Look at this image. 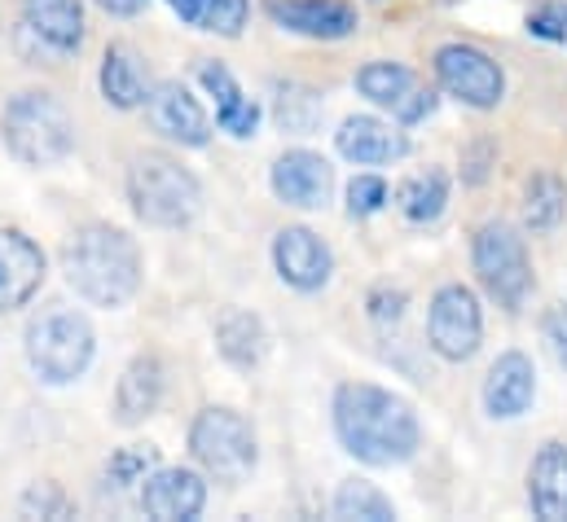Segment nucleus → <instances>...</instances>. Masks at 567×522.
<instances>
[{
  "instance_id": "20",
  "label": "nucleus",
  "mask_w": 567,
  "mask_h": 522,
  "mask_svg": "<svg viewBox=\"0 0 567 522\" xmlns=\"http://www.w3.org/2000/svg\"><path fill=\"white\" fill-rule=\"evenodd\" d=\"M528 505L542 522H567V443L550 439L528 466Z\"/></svg>"
},
{
  "instance_id": "18",
  "label": "nucleus",
  "mask_w": 567,
  "mask_h": 522,
  "mask_svg": "<svg viewBox=\"0 0 567 522\" xmlns=\"http://www.w3.org/2000/svg\"><path fill=\"white\" fill-rule=\"evenodd\" d=\"M40 281H44V251L18 229H0V316L31 303Z\"/></svg>"
},
{
  "instance_id": "31",
  "label": "nucleus",
  "mask_w": 567,
  "mask_h": 522,
  "mask_svg": "<svg viewBox=\"0 0 567 522\" xmlns=\"http://www.w3.org/2000/svg\"><path fill=\"white\" fill-rule=\"evenodd\" d=\"M278 119H282V128L290 132H312L317 128V119H321V97L317 93H308V88H282V106H278Z\"/></svg>"
},
{
  "instance_id": "25",
  "label": "nucleus",
  "mask_w": 567,
  "mask_h": 522,
  "mask_svg": "<svg viewBox=\"0 0 567 522\" xmlns=\"http://www.w3.org/2000/svg\"><path fill=\"white\" fill-rule=\"evenodd\" d=\"M396 207L419 229L435 225L444 216V207H449V171L444 167H423V171L405 176L401 189H396Z\"/></svg>"
},
{
  "instance_id": "1",
  "label": "nucleus",
  "mask_w": 567,
  "mask_h": 522,
  "mask_svg": "<svg viewBox=\"0 0 567 522\" xmlns=\"http://www.w3.org/2000/svg\"><path fill=\"white\" fill-rule=\"evenodd\" d=\"M334 435L343 443L348 457H357L361 466L374 470H392L405 466L419 443H423V426L419 413L405 395L374 387V383H343L334 392Z\"/></svg>"
},
{
  "instance_id": "36",
  "label": "nucleus",
  "mask_w": 567,
  "mask_h": 522,
  "mask_svg": "<svg viewBox=\"0 0 567 522\" xmlns=\"http://www.w3.org/2000/svg\"><path fill=\"white\" fill-rule=\"evenodd\" d=\"M542 338L555 356V365L567 369V303H550L546 316H542Z\"/></svg>"
},
{
  "instance_id": "14",
  "label": "nucleus",
  "mask_w": 567,
  "mask_h": 522,
  "mask_svg": "<svg viewBox=\"0 0 567 522\" xmlns=\"http://www.w3.org/2000/svg\"><path fill=\"white\" fill-rule=\"evenodd\" d=\"M269 185L286 207L321 211L330 202V189H334V167L312 149H286L269 171Z\"/></svg>"
},
{
  "instance_id": "30",
  "label": "nucleus",
  "mask_w": 567,
  "mask_h": 522,
  "mask_svg": "<svg viewBox=\"0 0 567 522\" xmlns=\"http://www.w3.org/2000/svg\"><path fill=\"white\" fill-rule=\"evenodd\" d=\"M22 514L27 519H75V501L62 492V483L40 479L22 492Z\"/></svg>"
},
{
  "instance_id": "27",
  "label": "nucleus",
  "mask_w": 567,
  "mask_h": 522,
  "mask_svg": "<svg viewBox=\"0 0 567 522\" xmlns=\"http://www.w3.org/2000/svg\"><path fill=\"white\" fill-rule=\"evenodd\" d=\"M567 216V185L555 171H537L524 185V229L528 233H555Z\"/></svg>"
},
{
  "instance_id": "22",
  "label": "nucleus",
  "mask_w": 567,
  "mask_h": 522,
  "mask_svg": "<svg viewBox=\"0 0 567 522\" xmlns=\"http://www.w3.org/2000/svg\"><path fill=\"white\" fill-rule=\"evenodd\" d=\"M216 347H220V356L234 365V369H256L260 361H265V352H269V330H265V321L256 316V312H247V307H225L220 312V321H216Z\"/></svg>"
},
{
  "instance_id": "35",
  "label": "nucleus",
  "mask_w": 567,
  "mask_h": 522,
  "mask_svg": "<svg viewBox=\"0 0 567 522\" xmlns=\"http://www.w3.org/2000/svg\"><path fill=\"white\" fill-rule=\"evenodd\" d=\"M493 163H497V145H493L488 136L471 140V145L462 149V180H466V185H484L488 171H493Z\"/></svg>"
},
{
  "instance_id": "9",
  "label": "nucleus",
  "mask_w": 567,
  "mask_h": 522,
  "mask_svg": "<svg viewBox=\"0 0 567 522\" xmlns=\"http://www.w3.org/2000/svg\"><path fill=\"white\" fill-rule=\"evenodd\" d=\"M431 66H435V84H440L453 102H462V106H471V111H497L502 97H506V75H502V66H497L484 49H475V44H462V40L440 44L435 58H431Z\"/></svg>"
},
{
  "instance_id": "32",
  "label": "nucleus",
  "mask_w": 567,
  "mask_h": 522,
  "mask_svg": "<svg viewBox=\"0 0 567 522\" xmlns=\"http://www.w3.org/2000/svg\"><path fill=\"white\" fill-rule=\"evenodd\" d=\"M388 198H392V189H388L383 176H357V180L348 185V216H357V220L379 216V211L388 207Z\"/></svg>"
},
{
  "instance_id": "24",
  "label": "nucleus",
  "mask_w": 567,
  "mask_h": 522,
  "mask_svg": "<svg viewBox=\"0 0 567 522\" xmlns=\"http://www.w3.org/2000/svg\"><path fill=\"white\" fill-rule=\"evenodd\" d=\"M102 97L115 111H142L150 102V80H145L142 58L128 44H111L102 58Z\"/></svg>"
},
{
  "instance_id": "13",
  "label": "nucleus",
  "mask_w": 567,
  "mask_h": 522,
  "mask_svg": "<svg viewBox=\"0 0 567 522\" xmlns=\"http://www.w3.org/2000/svg\"><path fill=\"white\" fill-rule=\"evenodd\" d=\"M274 268H278V276L290 290L317 294L330 281V272H334V255H330V247L312 229L290 225V229H282L274 238Z\"/></svg>"
},
{
  "instance_id": "19",
  "label": "nucleus",
  "mask_w": 567,
  "mask_h": 522,
  "mask_svg": "<svg viewBox=\"0 0 567 522\" xmlns=\"http://www.w3.org/2000/svg\"><path fill=\"white\" fill-rule=\"evenodd\" d=\"M334 145L348 163H361V167H383V163H401L410 154V136L374 115H352L343 119L334 132Z\"/></svg>"
},
{
  "instance_id": "34",
  "label": "nucleus",
  "mask_w": 567,
  "mask_h": 522,
  "mask_svg": "<svg viewBox=\"0 0 567 522\" xmlns=\"http://www.w3.org/2000/svg\"><path fill=\"white\" fill-rule=\"evenodd\" d=\"M405 307H410V294L401 285H374L365 299V312L374 325H396L405 316Z\"/></svg>"
},
{
  "instance_id": "21",
  "label": "nucleus",
  "mask_w": 567,
  "mask_h": 522,
  "mask_svg": "<svg viewBox=\"0 0 567 522\" xmlns=\"http://www.w3.org/2000/svg\"><path fill=\"white\" fill-rule=\"evenodd\" d=\"M198 84L216 97V124H220V132H229L238 140L256 136V128H260V106L243 93V84L234 80V71L225 62H203L198 66Z\"/></svg>"
},
{
  "instance_id": "12",
  "label": "nucleus",
  "mask_w": 567,
  "mask_h": 522,
  "mask_svg": "<svg viewBox=\"0 0 567 522\" xmlns=\"http://www.w3.org/2000/svg\"><path fill=\"white\" fill-rule=\"evenodd\" d=\"M145 115H150V128L158 132V136H167V140H176V145H185V149H203V145L212 140V119H207V111H203L198 97H194L185 84H176V80L150 88Z\"/></svg>"
},
{
  "instance_id": "16",
  "label": "nucleus",
  "mask_w": 567,
  "mask_h": 522,
  "mask_svg": "<svg viewBox=\"0 0 567 522\" xmlns=\"http://www.w3.org/2000/svg\"><path fill=\"white\" fill-rule=\"evenodd\" d=\"M537 399V369L524 352H502L484 378V413L493 421H515Z\"/></svg>"
},
{
  "instance_id": "2",
  "label": "nucleus",
  "mask_w": 567,
  "mask_h": 522,
  "mask_svg": "<svg viewBox=\"0 0 567 522\" xmlns=\"http://www.w3.org/2000/svg\"><path fill=\"white\" fill-rule=\"evenodd\" d=\"M62 272L93 307H124L142 290V247L115 225H84L62 251Z\"/></svg>"
},
{
  "instance_id": "3",
  "label": "nucleus",
  "mask_w": 567,
  "mask_h": 522,
  "mask_svg": "<svg viewBox=\"0 0 567 522\" xmlns=\"http://www.w3.org/2000/svg\"><path fill=\"white\" fill-rule=\"evenodd\" d=\"M93 352H97V334H93L89 316L75 307L53 303L40 316H31V325H27V365L49 387H66V383L84 378L93 365Z\"/></svg>"
},
{
  "instance_id": "29",
  "label": "nucleus",
  "mask_w": 567,
  "mask_h": 522,
  "mask_svg": "<svg viewBox=\"0 0 567 522\" xmlns=\"http://www.w3.org/2000/svg\"><path fill=\"white\" fill-rule=\"evenodd\" d=\"M150 470H158V448L154 443H128L106 461V479L115 488H142Z\"/></svg>"
},
{
  "instance_id": "4",
  "label": "nucleus",
  "mask_w": 567,
  "mask_h": 522,
  "mask_svg": "<svg viewBox=\"0 0 567 522\" xmlns=\"http://www.w3.org/2000/svg\"><path fill=\"white\" fill-rule=\"evenodd\" d=\"M128 202L137 220L154 229H181L203 207V185L189 167L167 154H137L128 167Z\"/></svg>"
},
{
  "instance_id": "11",
  "label": "nucleus",
  "mask_w": 567,
  "mask_h": 522,
  "mask_svg": "<svg viewBox=\"0 0 567 522\" xmlns=\"http://www.w3.org/2000/svg\"><path fill=\"white\" fill-rule=\"evenodd\" d=\"M207 505V483L189 466H158L142 483V510L158 522H194Z\"/></svg>"
},
{
  "instance_id": "6",
  "label": "nucleus",
  "mask_w": 567,
  "mask_h": 522,
  "mask_svg": "<svg viewBox=\"0 0 567 522\" xmlns=\"http://www.w3.org/2000/svg\"><path fill=\"white\" fill-rule=\"evenodd\" d=\"M471 263H475V276L484 285V294L497 307L519 312L528 303V294H533V260H528L524 233L511 220H484L475 229Z\"/></svg>"
},
{
  "instance_id": "7",
  "label": "nucleus",
  "mask_w": 567,
  "mask_h": 522,
  "mask_svg": "<svg viewBox=\"0 0 567 522\" xmlns=\"http://www.w3.org/2000/svg\"><path fill=\"white\" fill-rule=\"evenodd\" d=\"M189 452L198 461V470L225 488H238L251 470H256V430L238 408L212 404L194 417L189 426Z\"/></svg>"
},
{
  "instance_id": "17",
  "label": "nucleus",
  "mask_w": 567,
  "mask_h": 522,
  "mask_svg": "<svg viewBox=\"0 0 567 522\" xmlns=\"http://www.w3.org/2000/svg\"><path fill=\"white\" fill-rule=\"evenodd\" d=\"M269 18L308 40H348L357 31V9L348 0H265Z\"/></svg>"
},
{
  "instance_id": "37",
  "label": "nucleus",
  "mask_w": 567,
  "mask_h": 522,
  "mask_svg": "<svg viewBox=\"0 0 567 522\" xmlns=\"http://www.w3.org/2000/svg\"><path fill=\"white\" fill-rule=\"evenodd\" d=\"M97 9H106L111 18H137L145 9V0H93Z\"/></svg>"
},
{
  "instance_id": "15",
  "label": "nucleus",
  "mask_w": 567,
  "mask_h": 522,
  "mask_svg": "<svg viewBox=\"0 0 567 522\" xmlns=\"http://www.w3.org/2000/svg\"><path fill=\"white\" fill-rule=\"evenodd\" d=\"M18 13H22V31L35 35L53 58H71L84 49L89 22L80 0H18Z\"/></svg>"
},
{
  "instance_id": "28",
  "label": "nucleus",
  "mask_w": 567,
  "mask_h": 522,
  "mask_svg": "<svg viewBox=\"0 0 567 522\" xmlns=\"http://www.w3.org/2000/svg\"><path fill=\"white\" fill-rule=\"evenodd\" d=\"M334 519H361V522H392L396 505L388 492H379L370 479H343L334 492Z\"/></svg>"
},
{
  "instance_id": "8",
  "label": "nucleus",
  "mask_w": 567,
  "mask_h": 522,
  "mask_svg": "<svg viewBox=\"0 0 567 522\" xmlns=\"http://www.w3.org/2000/svg\"><path fill=\"white\" fill-rule=\"evenodd\" d=\"M484 343V307H480V294L462 281H449L431 294V307H426V347L449 361V365H462L480 352Z\"/></svg>"
},
{
  "instance_id": "5",
  "label": "nucleus",
  "mask_w": 567,
  "mask_h": 522,
  "mask_svg": "<svg viewBox=\"0 0 567 522\" xmlns=\"http://www.w3.org/2000/svg\"><path fill=\"white\" fill-rule=\"evenodd\" d=\"M0 132H4L9 154L27 167H53L75 145V124H71L66 106L53 93H40V88H27V93L9 97Z\"/></svg>"
},
{
  "instance_id": "26",
  "label": "nucleus",
  "mask_w": 567,
  "mask_h": 522,
  "mask_svg": "<svg viewBox=\"0 0 567 522\" xmlns=\"http://www.w3.org/2000/svg\"><path fill=\"white\" fill-rule=\"evenodd\" d=\"M167 9L185 27H198V31L225 35V40H238L251 18V0H167Z\"/></svg>"
},
{
  "instance_id": "33",
  "label": "nucleus",
  "mask_w": 567,
  "mask_h": 522,
  "mask_svg": "<svg viewBox=\"0 0 567 522\" xmlns=\"http://www.w3.org/2000/svg\"><path fill=\"white\" fill-rule=\"evenodd\" d=\"M528 31H533L537 40H546V44L567 49V4L564 0H550V4L533 9V13H528Z\"/></svg>"
},
{
  "instance_id": "10",
  "label": "nucleus",
  "mask_w": 567,
  "mask_h": 522,
  "mask_svg": "<svg viewBox=\"0 0 567 522\" xmlns=\"http://www.w3.org/2000/svg\"><path fill=\"white\" fill-rule=\"evenodd\" d=\"M357 93L365 102H374L379 111H388L401 128H414V124L431 119L435 102H440L423 80L410 66H401V62H365L357 71Z\"/></svg>"
},
{
  "instance_id": "23",
  "label": "nucleus",
  "mask_w": 567,
  "mask_h": 522,
  "mask_svg": "<svg viewBox=\"0 0 567 522\" xmlns=\"http://www.w3.org/2000/svg\"><path fill=\"white\" fill-rule=\"evenodd\" d=\"M163 399V361L158 356H137L120 387H115V421L120 426H142L145 417L158 408Z\"/></svg>"
}]
</instances>
